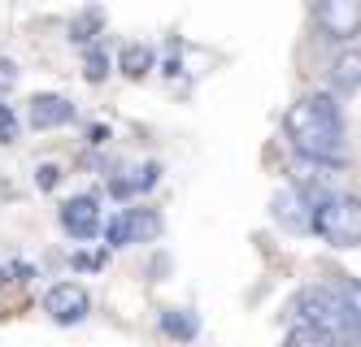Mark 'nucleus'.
Segmentation results:
<instances>
[{
  "instance_id": "obj_1",
  "label": "nucleus",
  "mask_w": 361,
  "mask_h": 347,
  "mask_svg": "<svg viewBox=\"0 0 361 347\" xmlns=\"http://www.w3.org/2000/svg\"><path fill=\"white\" fill-rule=\"evenodd\" d=\"M283 130L300 156L309 161H322V165H335L344 161V118H340V104L331 96H305L296 100L288 118H283Z\"/></svg>"
},
{
  "instance_id": "obj_2",
  "label": "nucleus",
  "mask_w": 361,
  "mask_h": 347,
  "mask_svg": "<svg viewBox=\"0 0 361 347\" xmlns=\"http://www.w3.org/2000/svg\"><path fill=\"white\" fill-rule=\"evenodd\" d=\"M292 308H296V317H300V326L322 330V334H335V339H344V343H348L353 322H348V308H344V296H340V291L305 286Z\"/></svg>"
},
{
  "instance_id": "obj_3",
  "label": "nucleus",
  "mask_w": 361,
  "mask_h": 347,
  "mask_svg": "<svg viewBox=\"0 0 361 347\" xmlns=\"http://www.w3.org/2000/svg\"><path fill=\"white\" fill-rule=\"evenodd\" d=\"M314 230L331 248H357L361 244V200L357 196H322L314 204Z\"/></svg>"
},
{
  "instance_id": "obj_4",
  "label": "nucleus",
  "mask_w": 361,
  "mask_h": 347,
  "mask_svg": "<svg viewBox=\"0 0 361 347\" xmlns=\"http://www.w3.org/2000/svg\"><path fill=\"white\" fill-rule=\"evenodd\" d=\"M157 234H161V213L157 208H122L105 226V244L109 248H131V244H152Z\"/></svg>"
},
{
  "instance_id": "obj_5",
  "label": "nucleus",
  "mask_w": 361,
  "mask_h": 347,
  "mask_svg": "<svg viewBox=\"0 0 361 347\" xmlns=\"http://www.w3.org/2000/svg\"><path fill=\"white\" fill-rule=\"evenodd\" d=\"M44 313L53 317L57 326H79L83 317L92 313V296H87V286H79V282H57V286H48V296H44Z\"/></svg>"
},
{
  "instance_id": "obj_6",
  "label": "nucleus",
  "mask_w": 361,
  "mask_h": 347,
  "mask_svg": "<svg viewBox=\"0 0 361 347\" xmlns=\"http://www.w3.org/2000/svg\"><path fill=\"white\" fill-rule=\"evenodd\" d=\"M314 22L331 39H353L361 35V0H322L314 5Z\"/></svg>"
},
{
  "instance_id": "obj_7",
  "label": "nucleus",
  "mask_w": 361,
  "mask_h": 347,
  "mask_svg": "<svg viewBox=\"0 0 361 347\" xmlns=\"http://www.w3.org/2000/svg\"><path fill=\"white\" fill-rule=\"evenodd\" d=\"M27 122L35 130H57V126H70L74 122V104L57 92H39L27 100Z\"/></svg>"
},
{
  "instance_id": "obj_8",
  "label": "nucleus",
  "mask_w": 361,
  "mask_h": 347,
  "mask_svg": "<svg viewBox=\"0 0 361 347\" xmlns=\"http://www.w3.org/2000/svg\"><path fill=\"white\" fill-rule=\"evenodd\" d=\"M61 226H66V234H74V239H96L100 230V200L96 196H74V200H66L61 204Z\"/></svg>"
},
{
  "instance_id": "obj_9",
  "label": "nucleus",
  "mask_w": 361,
  "mask_h": 347,
  "mask_svg": "<svg viewBox=\"0 0 361 347\" xmlns=\"http://www.w3.org/2000/svg\"><path fill=\"white\" fill-rule=\"evenodd\" d=\"M274 222L288 230H314V204L300 187H283L274 196Z\"/></svg>"
},
{
  "instance_id": "obj_10",
  "label": "nucleus",
  "mask_w": 361,
  "mask_h": 347,
  "mask_svg": "<svg viewBox=\"0 0 361 347\" xmlns=\"http://www.w3.org/2000/svg\"><path fill=\"white\" fill-rule=\"evenodd\" d=\"M157 165H135V170H126V174H118V178H109V191L118 196V200H126V196H140V191H148L152 182H157Z\"/></svg>"
},
{
  "instance_id": "obj_11",
  "label": "nucleus",
  "mask_w": 361,
  "mask_h": 347,
  "mask_svg": "<svg viewBox=\"0 0 361 347\" xmlns=\"http://www.w3.org/2000/svg\"><path fill=\"white\" fill-rule=\"evenodd\" d=\"M152 61H157V57H152L148 44H126V48L118 52V70H122L126 78H144V74L152 70Z\"/></svg>"
},
{
  "instance_id": "obj_12",
  "label": "nucleus",
  "mask_w": 361,
  "mask_h": 347,
  "mask_svg": "<svg viewBox=\"0 0 361 347\" xmlns=\"http://www.w3.org/2000/svg\"><path fill=\"white\" fill-rule=\"evenodd\" d=\"M161 330L170 339H178V343H188V339L200 334V322H196V313H188V308H166L161 313Z\"/></svg>"
},
{
  "instance_id": "obj_13",
  "label": "nucleus",
  "mask_w": 361,
  "mask_h": 347,
  "mask_svg": "<svg viewBox=\"0 0 361 347\" xmlns=\"http://www.w3.org/2000/svg\"><path fill=\"white\" fill-rule=\"evenodd\" d=\"M331 78H335V87H340V92H357L361 87V52H344V57L335 61Z\"/></svg>"
},
{
  "instance_id": "obj_14",
  "label": "nucleus",
  "mask_w": 361,
  "mask_h": 347,
  "mask_svg": "<svg viewBox=\"0 0 361 347\" xmlns=\"http://www.w3.org/2000/svg\"><path fill=\"white\" fill-rule=\"evenodd\" d=\"M288 347H348L344 339H335V334H322V330H309V326H296Z\"/></svg>"
},
{
  "instance_id": "obj_15",
  "label": "nucleus",
  "mask_w": 361,
  "mask_h": 347,
  "mask_svg": "<svg viewBox=\"0 0 361 347\" xmlns=\"http://www.w3.org/2000/svg\"><path fill=\"white\" fill-rule=\"evenodd\" d=\"M340 296H344V308H348V322H353V334H361V282H344L340 286Z\"/></svg>"
},
{
  "instance_id": "obj_16",
  "label": "nucleus",
  "mask_w": 361,
  "mask_h": 347,
  "mask_svg": "<svg viewBox=\"0 0 361 347\" xmlns=\"http://www.w3.org/2000/svg\"><path fill=\"white\" fill-rule=\"evenodd\" d=\"M18 139V118L9 104H0V144H13Z\"/></svg>"
},
{
  "instance_id": "obj_17",
  "label": "nucleus",
  "mask_w": 361,
  "mask_h": 347,
  "mask_svg": "<svg viewBox=\"0 0 361 347\" xmlns=\"http://www.w3.org/2000/svg\"><path fill=\"white\" fill-rule=\"evenodd\" d=\"M96 26H100V13H96V9H87L83 18H74V26H70V31H74V39H92L87 31H96Z\"/></svg>"
},
{
  "instance_id": "obj_18",
  "label": "nucleus",
  "mask_w": 361,
  "mask_h": 347,
  "mask_svg": "<svg viewBox=\"0 0 361 347\" xmlns=\"http://www.w3.org/2000/svg\"><path fill=\"white\" fill-rule=\"evenodd\" d=\"M105 65H109V61H105V52H100V48H92V52H87V78H92V83H100V78L109 74Z\"/></svg>"
},
{
  "instance_id": "obj_19",
  "label": "nucleus",
  "mask_w": 361,
  "mask_h": 347,
  "mask_svg": "<svg viewBox=\"0 0 361 347\" xmlns=\"http://www.w3.org/2000/svg\"><path fill=\"white\" fill-rule=\"evenodd\" d=\"M18 83V65L13 61H0V92H9Z\"/></svg>"
},
{
  "instance_id": "obj_20",
  "label": "nucleus",
  "mask_w": 361,
  "mask_h": 347,
  "mask_svg": "<svg viewBox=\"0 0 361 347\" xmlns=\"http://www.w3.org/2000/svg\"><path fill=\"white\" fill-rule=\"evenodd\" d=\"M57 178H61V170H57V165H39V170H35V182H39V187H53Z\"/></svg>"
}]
</instances>
